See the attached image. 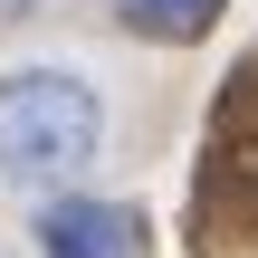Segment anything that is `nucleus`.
Returning a JSON list of instances; mask_svg holds the SVG:
<instances>
[{"label":"nucleus","instance_id":"1","mask_svg":"<svg viewBox=\"0 0 258 258\" xmlns=\"http://www.w3.org/2000/svg\"><path fill=\"white\" fill-rule=\"evenodd\" d=\"M105 153V96L77 67H10L0 77V182L57 191Z\"/></svg>","mask_w":258,"mask_h":258},{"label":"nucleus","instance_id":"2","mask_svg":"<svg viewBox=\"0 0 258 258\" xmlns=\"http://www.w3.org/2000/svg\"><path fill=\"white\" fill-rule=\"evenodd\" d=\"M38 258H153V220L134 201L67 191V201L38 211Z\"/></svg>","mask_w":258,"mask_h":258},{"label":"nucleus","instance_id":"3","mask_svg":"<svg viewBox=\"0 0 258 258\" xmlns=\"http://www.w3.org/2000/svg\"><path fill=\"white\" fill-rule=\"evenodd\" d=\"M124 19H134V38H201L220 19V0H124Z\"/></svg>","mask_w":258,"mask_h":258}]
</instances>
